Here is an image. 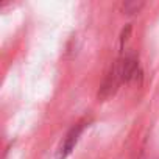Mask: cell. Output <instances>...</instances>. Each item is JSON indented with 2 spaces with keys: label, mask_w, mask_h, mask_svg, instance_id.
<instances>
[{
  "label": "cell",
  "mask_w": 159,
  "mask_h": 159,
  "mask_svg": "<svg viewBox=\"0 0 159 159\" xmlns=\"http://www.w3.org/2000/svg\"><path fill=\"white\" fill-rule=\"evenodd\" d=\"M117 61H119V66H120V72H122L123 83H131L133 80L137 78V73H139V61H137V58H136L134 53L122 55Z\"/></svg>",
  "instance_id": "obj_3"
},
{
  "label": "cell",
  "mask_w": 159,
  "mask_h": 159,
  "mask_svg": "<svg viewBox=\"0 0 159 159\" xmlns=\"http://www.w3.org/2000/svg\"><path fill=\"white\" fill-rule=\"evenodd\" d=\"M86 125H88V122L86 120H81V122H78L76 125H73L69 129V133L66 134V137L62 139V142L59 143V147H58V150L55 153V157L56 159H67L72 154V151L75 150V145L78 143L80 136L83 134Z\"/></svg>",
  "instance_id": "obj_2"
},
{
  "label": "cell",
  "mask_w": 159,
  "mask_h": 159,
  "mask_svg": "<svg viewBox=\"0 0 159 159\" xmlns=\"http://www.w3.org/2000/svg\"><path fill=\"white\" fill-rule=\"evenodd\" d=\"M120 84H123V78H122V72H120V66H119V61H116L109 72L106 73L103 83L100 84V89L97 92V98L98 102H106L108 98L114 97L116 92L119 91Z\"/></svg>",
  "instance_id": "obj_1"
},
{
  "label": "cell",
  "mask_w": 159,
  "mask_h": 159,
  "mask_svg": "<svg viewBox=\"0 0 159 159\" xmlns=\"http://www.w3.org/2000/svg\"><path fill=\"white\" fill-rule=\"evenodd\" d=\"M129 33H131V25H125V28L122 30V34H120V50H123V45L128 41Z\"/></svg>",
  "instance_id": "obj_5"
},
{
  "label": "cell",
  "mask_w": 159,
  "mask_h": 159,
  "mask_svg": "<svg viewBox=\"0 0 159 159\" xmlns=\"http://www.w3.org/2000/svg\"><path fill=\"white\" fill-rule=\"evenodd\" d=\"M145 7L143 2H137V0H128V2L122 3V13L126 16H134L137 13H140V10Z\"/></svg>",
  "instance_id": "obj_4"
}]
</instances>
